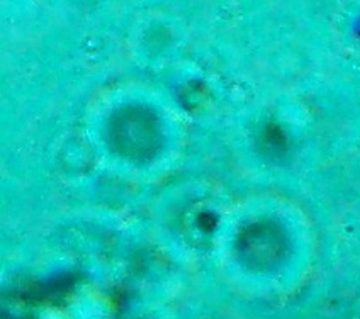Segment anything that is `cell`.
Returning a JSON list of instances; mask_svg holds the SVG:
<instances>
[{
  "label": "cell",
  "mask_w": 360,
  "mask_h": 319,
  "mask_svg": "<svg viewBox=\"0 0 360 319\" xmlns=\"http://www.w3.org/2000/svg\"><path fill=\"white\" fill-rule=\"evenodd\" d=\"M120 136L116 141H120L121 148H124L129 153L131 146H133V138H140L146 151H150L151 143H153V133L155 128L148 122V117L140 116L138 112H134V122H133V114L128 117H124L122 122L120 121Z\"/></svg>",
  "instance_id": "6da1fadb"
}]
</instances>
